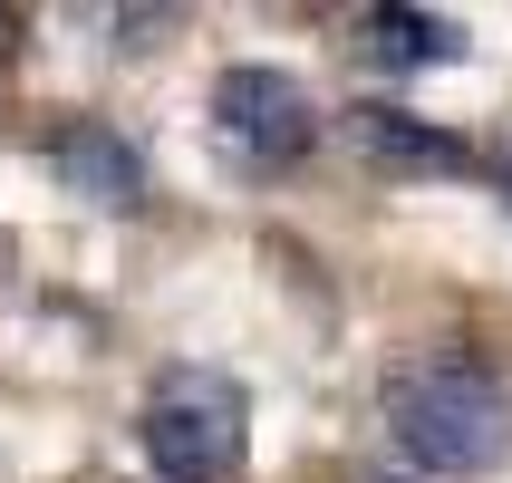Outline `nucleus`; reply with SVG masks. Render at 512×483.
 Here are the masks:
<instances>
[{
  "mask_svg": "<svg viewBox=\"0 0 512 483\" xmlns=\"http://www.w3.org/2000/svg\"><path fill=\"white\" fill-rule=\"evenodd\" d=\"M58 184L78 203H107V213H136L145 203V155L116 126H97V116H78L68 136H58Z\"/></svg>",
  "mask_w": 512,
  "mask_h": 483,
  "instance_id": "obj_4",
  "label": "nucleus"
},
{
  "mask_svg": "<svg viewBox=\"0 0 512 483\" xmlns=\"http://www.w3.org/2000/svg\"><path fill=\"white\" fill-rule=\"evenodd\" d=\"M242 426H252V406L232 387L223 368H174L155 397H145V464L165 483H232L242 464Z\"/></svg>",
  "mask_w": 512,
  "mask_h": 483,
  "instance_id": "obj_2",
  "label": "nucleus"
},
{
  "mask_svg": "<svg viewBox=\"0 0 512 483\" xmlns=\"http://www.w3.org/2000/svg\"><path fill=\"white\" fill-rule=\"evenodd\" d=\"M377 483H387V474H377Z\"/></svg>",
  "mask_w": 512,
  "mask_h": 483,
  "instance_id": "obj_8",
  "label": "nucleus"
},
{
  "mask_svg": "<svg viewBox=\"0 0 512 483\" xmlns=\"http://www.w3.org/2000/svg\"><path fill=\"white\" fill-rule=\"evenodd\" d=\"M493 184H503V203H512V136L493 145Z\"/></svg>",
  "mask_w": 512,
  "mask_h": 483,
  "instance_id": "obj_7",
  "label": "nucleus"
},
{
  "mask_svg": "<svg viewBox=\"0 0 512 483\" xmlns=\"http://www.w3.org/2000/svg\"><path fill=\"white\" fill-rule=\"evenodd\" d=\"M368 58L377 68H445V58H464V20H445V10H368Z\"/></svg>",
  "mask_w": 512,
  "mask_h": 483,
  "instance_id": "obj_6",
  "label": "nucleus"
},
{
  "mask_svg": "<svg viewBox=\"0 0 512 483\" xmlns=\"http://www.w3.org/2000/svg\"><path fill=\"white\" fill-rule=\"evenodd\" d=\"M348 126H358V145L387 174H474L484 165L464 136H445V126H426V116H406V107H348Z\"/></svg>",
  "mask_w": 512,
  "mask_h": 483,
  "instance_id": "obj_5",
  "label": "nucleus"
},
{
  "mask_svg": "<svg viewBox=\"0 0 512 483\" xmlns=\"http://www.w3.org/2000/svg\"><path fill=\"white\" fill-rule=\"evenodd\" d=\"M387 435L416 474H484L512 455V397L474 358H416L387 377Z\"/></svg>",
  "mask_w": 512,
  "mask_h": 483,
  "instance_id": "obj_1",
  "label": "nucleus"
},
{
  "mask_svg": "<svg viewBox=\"0 0 512 483\" xmlns=\"http://www.w3.org/2000/svg\"><path fill=\"white\" fill-rule=\"evenodd\" d=\"M213 136H223L232 165L281 174V165L310 155L319 107H310V87L281 78V68H223V78H213Z\"/></svg>",
  "mask_w": 512,
  "mask_h": 483,
  "instance_id": "obj_3",
  "label": "nucleus"
}]
</instances>
